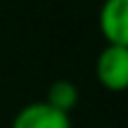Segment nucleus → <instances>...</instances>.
<instances>
[{
    "mask_svg": "<svg viewBox=\"0 0 128 128\" xmlns=\"http://www.w3.org/2000/svg\"><path fill=\"white\" fill-rule=\"evenodd\" d=\"M95 74L107 90L112 92L128 90V48L107 45L97 55Z\"/></svg>",
    "mask_w": 128,
    "mask_h": 128,
    "instance_id": "1",
    "label": "nucleus"
},
{
    "mask_svg": "<svg viewBox=\"0 0 128 128\" xmlns=\"http://www.w3.org/2000/svg\"><path fill=\"white\" fill-rule=\"evenodd\" d=\"M12 128H71L69 114L50 107L48 102H31L14 116Z\"/></svg>",
    "mask_w": 128,
    "mask_h": 128,
    "instance_id": "3",
    "label": "nucleus"
},
{
    "mask_svg": "<svg viewBox=\"0 0 128 128\" xmlns=\"http://www.w3.org/2000/svg\"><path fill=\"white\" fill-rule=\"evenodd\" d=\"M45 102L50 107H55V109L64 112V114H69L78 104V88L71 81H64V78L62 81H55L50 86V90H48V100Z\"/></svg>",
    "mask_w": 128,
    "mask_h": 128,
    "instance_id": "4",
    "label": "nucleus"
},
{
    "mask_svg": "<svg viewBox=\"0 0 128 128\" xmlns=\"http://www.w3.org/2000/svg\"><path fill=\"white\" fill-rule=\"evenodd\" d=\"M97 22L109 45L128 48V0H104Z\"/></svg>",
    "mask_w": 128,
    "mask_h": 128,
    "instance_id": "2",
    "label": "nucleus"
}]
</instances>
